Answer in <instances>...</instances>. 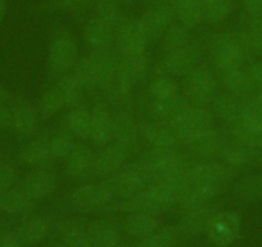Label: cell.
<instances>
[{
    "label": "cell",
    "mask_w": 262,
    "mask_h": 247,
    "mask_svg": "<svg viewBox=\"0 0 262 247\" xmlns=\"http://www.w3.org/2000/svg\"><path fill=\"white\" fill-rule=\"evenodd\" d=\"M179 238L176 227H165L140 239L139 247H172Z\"/></svg>",
    "instance_id": "b9f144b4"
},
{
    "label": "cell",
    "mask_w": 262,
    "mask_h": 247,
    "mask_svg": "<svg viewBox=\"0 0 262 247\" xmlns=\"http://www.w3.org/2000/svg\"><path fill=\"white\" fill-rule=\"evenodd\" d=\"M6 9H7L6 0H0V24H2V21H3L4 16H6Z\"/></svg>",
    "instance_id": "11a10c76"
},
{
    "label": "cell",
    "mask_w": 262,
    "mask_h": 247,
    "mask_svg": "<svg viewBox=\"0 0 262 247\" xmlns=\"http://www.w3.org/2000/svg\"><path fill=\"white\" fill-rule=\"evenodd\" d=\"M176 17L186 29H194L203 21V6L201 0H173Z\"/></svg>",
    "instance_id": "f1b7e54d"
},
{
    "label": "cell",
    "mask_w": 262,
    "mask_h": 247,
    "mask_svg": "<svg viewBox=\"0 0 262 247\" xmlns=\"http://www.w3.org/2000/svg\"><path fill=\"white\" fill-rule=\"evenodd\" d=\"M88 233L98 247H118L120 234L115 225L107 221H94L88 228Z\"/></svg>",
    "instance_id": "836d02e7"
},
{
    "label": "cell",
    "mask_w": 262,
    "mask_h": 247,
    "mask_svg": "<svg viewBox=\"0 0 262 247\" xmlns=\"http://www.w3.org/2000/svg\"><path fill=\"white\" fill-rule=\"evenodd\" d=\"M241 216L234 211L212 213L205 227V233L216 247H228L241 236Z\"/></svg>",
    "instance_id": "5b68a950"
},
{
    "label": "cell",
    "mask_w": 262,
    "mask_h": 247,
    "mask_svg": "<svg viewBox=\"0 0 262 247\" xmlns=\"http://www.w3.org/2000/svg\"><path fill=\"white\" fill-rule=\"evenodd\" d=\"M94 155L85 145H75L74 150L66 158V174L72 179H84L93 174Z\"/></svg>",
    "instance_id": "2e32d148"
},
{
    "label": "cell",
    "mask_w": 262,
    "mask_h": 247,
    "mask_svg": "<svg viewBox=\"0 0 262 247\" xmlns=\"http://www.w3.org/2000/svg\"><path fill=\"white\" fill-rule=\"evenodd\" d=\"M239 169L229 166L224 162H215L211 160H203L202 162L190 166L189 170V184L213 183L224 186L230 180Z\"/></svg>",
    "instance_id": "8fae6325"
},
{
    "label": "cell",
    "mask_w": 262,
    "mask_h": 247,
    "mask_svg": "<svg viewBox=\"0 0 262 247\" xmlns=\"http://www.w3.org/2000/svg\"><path fill=\"white\" fill-rule=\"evenodd\" d=\"M63 107H64V100H63L62 94H60L57 85L48 89L40 100V112L44 118L55 115Z\"/></svg>",
    "instance_id": "ee69618b"
},
{
    "label": "cell",
    "mask_w": 262,
    "mask_h": 247,
    "mask_svg": "<svg viewBox=\"0 0 262 247\" xmlns=\"http://www.w3.org/2000/svg\"><path fill=\"white\" fill-rule=\"evenodd\" d=\"M118 2H121L122 4H131V3H133V0H118Z\"/></svg>",
    "instance_id": "680465c9"
},
{
    "label": "cell",
    "mask_w": 262,
    "mask_h": 247,
    "mask_svg": "<svg viewBox=\"0 0 262 247\" xmlns=\"http://www.w3.org/2000/svg\"><path fill=\"white\" fill-rule=\"evenodd\" d=\"M139 162L152 175L155 181L161 179H188L190 163L176 148H150Z\"/></svg>",
    "instance_id": "6da1fadb"
},
{
    "label": "cell",
    "mask_w": 262,
    "mask_h": 247,
    "mask_svg": "<svg viewBox=\"0 0 262 247\" xmlns=\"http://www.w3.org/2000/svg\"><path fill=\"white\" fill-rule=\"evenodd\" d=\"M84 40L93 50H108L115 40V31L110 25L94 17L85 26Z\"/></svg>",
    "instance_id": "44dd1931"
},
{
    "label": "cell",
    "mask_w": 262,
    "mask_h": 247,
    "mask_svg": "<svg viewBox=\"0 0 262 247\" xmlns=\"http://www.w3.org/2000/svg\"><path fill=\"white\" fill-rule=\"evenodd\" d=\"M79 60V49L71 34L58 32L52 40L48 53V69L54 76H63L74 69Z\"/></svg>",
    "instance_id": "3957f363"
},
{
    "label": "cell",
    "mask_w": 262,
    "mask_h": 247,
    "mask_svg": "<svg viewBox=\"0 0 262 247\" xmlns=\"http://www.w3.org/2000/svg\"><path fill=\"white\" fill-rule=\"evenodd\" d=\"M48 233V224L45 220L39 218L30 219L26 223L22 224L16 234L17 239L25 246H34L41 242Z\"/></svg>",
    "instance_id": "1f68e13d"
},
{
    "label": "cell",
    "mask_w": 262,
    "mask_h": 247,
    "mask_svg": "<svg viewBox=\"0 0 262 247\" xmlns=\"http://www.w3.org/2000/svg\"><path fill=\"white\" fill-rule=\"evenodd\" d=\"M173 17H176L173 0H158L152 8L148 9L139 19V24L148 42L162 37L166 30L171 26Z\"/></svg>",
    "instance_id": "9c48e42d"
},
{
    "label": "cell",
    "mask_w": 262,
    "mask_h": 247,
    "mask_svg": "<svg viewBox=\"0 0 262 247\" xmlns=\"http://www.w3.org/2000/svg\"><path fill=\"white\" fill-rule=\"evenodd\" d=\"M88 3V0H60L59 6L67 9H77L84 7Z\"/></svg>",
    "instance_id": "db71d44e"
},
{
    "label": "cell",
    "mask_w": 262,
    "mask_h": 247,
    "mask_svg": "<svg viewBox=\"0 0 262 247\" xmlns=\"http://www.w3.org/2000/svg\"><path fill=\"white\" fill-rule=\"evenodd\" d=\"M162 50L165 53L173 52L189 44L190 32L183 25H171L162 35Z\"/></svg>",
    "instance_id": "ab89813d"
},
{
    "label": "cell",
    "mask_w": 262,
    "mask_h": 247,
    "mask_svg": "<svg viewBox=\"0 0 262 247\" xmlns=\"http://www.w3.org/2000/svg\"><path fill=\"white\" fill-rule=\"evenodd\" d=\"M67 125L75 137L82 140L88 139L90 138L92 129V112L86 108L77 106L67 116Z\"/></svg>",
    "instance_id": "e575fe53"
},
{
    "label": "cell",
    "mask_w": 262,
    "mask_h": 247,
    "mask_svg": "<svg viewBox=\"0 0 262 247\" xmlns=\"http://www.w3.org/2000/svg\"><path fill=\"white\" fill-rule=\"evenodd\" d=\"M201 58V49L196 44L189 43L185 47L173 52L166 53L162 60V70L172 76L185 77L194 67L198 66Z\"/></svg>",
    "instance_id": "7c38bea8"
},
{
    "label": "cell",
    "mask_w": 262,
    "mask_h": 247,
    "mask_svg": "<svg viewBox=\"0 0 262 247\" xmlns=\"http://www.w3.org/2000/svg\"><path fill=\"white\" fill-rule=\"evenodd\" d=\"M113 31H115V40L120 54L127 57L145 54L148 40L143 32L139 19L131 21L122 17Z\"/></svg>",
    "instance_id": "30bf717a"
},
{
    "label": "cell",
    "mask_w": 262,
    "mask_h": 247,
    "mask_svg": "<svg viewBox=\"0 0 262 247\" xmlns=\"http://www.w3.org/2000/svg\"><path fill=\"white\" fill-rule=\"evenodd\" d=\"M201 2H202V4H205L207 3V2H211V0H201Z\"/></svg>",
    "instance_id": "91938a15"
},
{
    "label": "cell",
    "mask_w": 262,
    "mask_h": 247,
    "mask_svg": "<svg viewBox=\"0 0 262 247\" xmlns=\"http://www.w3.org/2000/svg\"><path fill=\"white\" fill-rule=\"evenodd\" d=\"M211 214H212V211L206 205L186 209L185 215L181 218L179 225H176L179 236L191 237L205 231V227Z\"/></svg>",
    "instance_id": "d4e9b609"
},
{
    "label": "cell",
    "mask_w": 262,
    "mask_h": 247,
    "mask_svg": "<svg viewBox=\"0 0 262 247\" xmlns=\"http://www.w3.org/2000/svg\"><path fill=\"white\" fill-rule=\"evenodd\" d=\"M215 113L230 127L242 120V100L239 97L225 93L213 98Z\"/></svg>",
    "instance_id": "484cf974"
},
{
    "label": "cell",
    "mask_w": 262,
    "mask_h": 247,
    "mask_svg": "<svg viewBox=\"0 0 262 247\" xmlns=\"http://www.w3.org/2000/svg\"><path fill=\"white\" fill-rule=\"evenodd\" d=\"M113 209L118 211H123V213L150 214V215H157V214L166 211V209L150 193L149 188L133 196V197L123 198L121 202L116 203Z\"/></svg>",
    "instance_id": "e0dca14e"
},
{
    "label": "cell",
    "mask_w": 262,
    "mask_h": 247,
    "mask_svg": "<svg viewBox=\"0 0 262 247\" xmlns=\"http://www.w3.org/2000/svg\"><path fill=\"white\" fill-rule=\"evenodd\" d=\"M247 14H262V0H243Z\"/></svg>",
    "instance_id": "816d5d0a"
},
{
    "label": "cell",
    "mask_w": 262,
    "mask_h": 247,
    "mask_svg": "<svg viewBox=\"0 0 262 247\" xmlns=\"http://www.w3.org/2000/svg\"><path fill=\"white\" fill-rule=\"evenodd\" d=\"M247 72H248L249 77L253 81L254 87L258 88V89L262 88V60L252 64L247 70Z\"/></svg>",
    "instance_id": "681fc988"
},
{
    "label": "cell",
    "mask_w": 262,
    "mask_h": 247,
    "mask_svg": "<svg viewBox=\"0 0 262 247\" xmlns=\"http://www.w3.org/2000/svg\"><path fill=\"white\" fill-rule=\"evenodd\" d=\"M90 58L94 65L95 74H97L98 88L110 89L115 83L116 71H117V59L115 54L108 50H93Z\"/></svg>",
    "instance_id": "ac0fdd59"
},
{
    "label": "cell",
    "mask_w": 262,
    "mask_h": 247,
    "mask_svg": "<svg viewBox=\"0 0 262 247\" xmlns=\"http://www.w3.org/2000/svg\"><path fill=\"white\" fill-rule=\"evenodd\" d=\"M16 180V170L8 163L0 165V196L11 190Z\"/></svg>",
    "instance_id": "c3c4849f"
},
{
    "label": "cell",
    "mask_w": 262,
    "mask_h": 247,
    "mask_svg": "<svg viewBox=\"0 0 262 247\" xmlns=\"http://www.w3.org/2000/svg\"><path fill=\"white\" fill-rule=\"evenodd\" d=\"M110 180L115 190V195L122 200L143 192L155 183V179L139 161L128 166L123 165L117 173L111 176Z\"/></svg>",
    "instance_id": "277c9868"
},
{
    "label": "cell",
    "mask_w": 262,
    "mask_h": 247,
    "mask_svg": "<svg viewBox=\"0 0 262 247\" xmlns=\"http://www.w3.org/2000/svg\"><path fill=\"white\" fill-rule=\"evenodd\" d=\"M6 98H7V94H6V92H4V89L2 87H0V103H3L4 100H6Z\"/></svg>",
    "instance_id": "9f6ffc18"
},
{
    "label": "cell",
    "mask_w": 262,
    "mask_h": 247,
    "mask_svg": "<svg viewBox=\"0 0 262 247\" xmlns=\"http://www.w3.org/2000/svg\"><path fill=\"white\" fill-rule=\"evenodd\" d=\"M139 133L152 148H176L178 138L170 127L161 122H143Z\"/></svg>",
    "instance_id": "7402d4cb"
},
{
    "label": "cell",
    "mask_w": 262,
    "mask_h": 247,
    "mask_svg": "<svg viewBox=\"0 0 262 247\" xmlns=\"http://www.w3.org/2000/svg\"><path fill=\"white\" fill-rule=\"evenodd\" d=\"M55 247H67V246H64V244H60V246H55Z\"/></svg>",
    "instance_id": "94428289"
},
{
    "label": "cell",
    "mask_w": 262,
    "mask_h": 247,
    "mask_svg": "<svg viewBox=\"0 0 262 247\" xmlns=\"http://www.w3.org/2000/svg\"><path fill=\"white\" fill-rule=\"evenodd\" d=\"M219 156L226 165L233 166L235 169H241L242 166L247 165L251 161H253L254 158L262 156V150L247 147L246 145H242L238 140L231 138L230 140H224Z\"/></svg>",
    "instance_id": "9a60e30c"
},
{
    "label": "cell",
    "mask_w": 262,
    "mask_h": 247,
    "mask_svg": "<svg viewBox=\"0 0 262 247\" xmlns=\"http://www.w3.org/2000/svg\"><path fill=\"white\" fill-rule=\"evenodd\" d=\"M210 49L219 71L242 69L249 49L244 32L239 34H219L211 37Z\"/></svg>",
    "instance_id": "7a4b0ae2"
},
{
    "label": "cell",
    "mask_w": 262,
    "mask_h": 247,
    "mask_svg": "<svg viewBox=\"0 0 262 247\" xmlns=\"http://www.w3.org/2000/svg\"><path fill=\"white\" fill-rule=\"evenodd\" d=\"M254 97H256V99L258 100V102L262 105V88H259L258 92H257L256 94H254Z\"/></svg>",
    "instance_id": "6f0895ef"
},
{
    "label": "cell",
    "mask_w": 262,
    "mask_h": 247,
    "mask_svg": "<svg viewBox=\"0 0 262 247\" xmlns=\"http://www.w3.org/2000/svg\"><path fill=\"white\" fill-rule=\"evenodd\" d=\"M113 117V139L115 142L126 146L128 150L137 146L139 137V127L135 123L134 118L126 112H118Z\"/></svg>",
    "instance_id": "cb8c5ba5"
},
{
    "label": "cell",
    "mask_w": 262,
    "mask_h": 247,
    "mask_svg": "<svg viewBox=\"0 0 262 247\" xmlns=\"http://www.w3.org/2000/svg\"><path fill=\"white\" fill-rule=\"evenodd\" d=\"M126 247H133V246H126Z\"/></svg>",
    "instance_id": "6125c7cd"
},
{
    "label": "cell",
    "mask_w": 262,
    "mask_h": 247,
    "mask_svg": "<svg viewBox=\"0 0 262 247\" xmlns=\"http://www.w3.org/2000/svg\"><path fill=\"white\" fill-rule=\"evenodd\" d=\"M190 105L191 103L186 99V97L180 94L170 99L155 100L152 106V116L157 122L165 123L171 128Z\"/></svg>",
    "instance_id": "d6986e66"
},
{
    "label": "cell",
    "mask_w": 262,
    "mask_h": 247,
    "mask_svg": "<svg viewBox=\"0 0 262 247\" xmlns=\"http://www.w3.org/2000/svg\"><path fill=\"white\" fill-rule=\"evenodd\" d=\"M55 186H57V178L54 173L45 169H39L36 171H32L24 179L21 190L32 201H35L42 200L52 195L53 191L55 190Z\"/></svg>",
    "instance_id": "5bb4252c"
},
{
    "label": "cell",
    "mask_w": 262,
    "mask_h": 247,
    "mask_svg": "<svg viewBox=\"0 0 262 247\" xmlns=\"http://www.w3.org/2000/svg\"><path fill=\"white\" fill-rule=\"evenodd\" d=\"M62 241L67 247H98L88 231L77 227H67L62 233Z\"/></svg>",
    "instance_id": "f6af8a7d"
},
{
    "label": "cell",
    "mask_w": 262,
    "mask_h": 247,
    "mask_svg": "<svg viewBox=\"0 0 262 247\" xmlns=\"http://www.w3.org/2000/svg\"><path fill=\"white\" fill-rule=\"evenodd\" d=\"M224 138L219 134L215 128L205 130L201 133L198 137L194 138L190 143H188L189 150L193 152V155L198 156L202 160H211L215 156H219L220 148L224 143Z\"/></svg>",
    "instance_id": "603a6c76"
},
{
    "label": "cell",
    "mask_w": 262,
    "mask_h": 247,
    "mask_svg": "<svg viewBox=\"0 0 262 247\" xmlns=\"http://www.w3.org/2000/svg\"><path fill=\"white\" fill-rule=\"evenodd\" d=\"M57 88L59 89L60 94H62L63 100H64V106L77 107L80 105L85 89L77 81V79L74 76L72 72H69V74L60 76Z\"/></svg>",
    "instance_id": "74e56055"
},
{
    "label": "cell",
    "mask_w": 262,
    "mask_h": 247,
    "mask_svg": "<svg viewBox=\"0 0 262 247\" xmlns=\"http://www.w3.org/2000/svg\"><path fill=\"white\" fill-rule=\"evenodd\" d=\"M115 190L110 179L99 184H82L70 196V205L74 210L92 211L108 205L115 198Z\"/></svg>",
    "instance_id": "52a82bcc"
},
{
    "label": "cell",
    "mask_w": 262,
    "mask_h": 247,
    "mask_svg": "<svg viewBox=\"0 0 262 247\" xmlns=\"http://www.w3.org/2000/svg\"><path fill=\"white\" fill-rule=\"evenodd\" d=\"M95 17L110 25L112 29H115L122 18L117 4L113 0H99L95 7Z\"/></svg>",
    "instance_id": "7dc6e473"
},
{
    "label": "cell",
    "mask_w": 262,
    "mask_h": 247,
    "mask_svg": "<svg viewBox=\"0 0 262 247\" xmlns=\"http://www.w3.org/2000/svg\"><path fill=\"white\" fill-rule=\"evenodd\" d=\"M0 247H26L17 239L16 234H4L0 238Z\"/></svg>",
    "instance_id": "f5cc1de1"
},
{
    "label": "cell",
    "mask_w": 262,
    "mask_h": 247,
    "mask_svg": "<svg viewBox=\"0 0 262 247\" xmlns=\"http://www.w3.org/2000/svg\"><path fill=\"white\" fill-rule=\"evenodd\" d=\"M32 209V200L22 190H8L0 196V211L24 214Z\"/></svg>",
    "instance_id": "d6a6232c"
},
{
    "label": "cell",
    "mask_w": 262,
    "mask_h": 247,
    "mask_svg": "<svg viewBox=\"0 0 262 247\" xmlns=\"http://www.w3.org/2000/svg\"><path fill=\"white\" fill-rule=\"evenodd\" d=\"M12 129L21 135L31 134L37 125V115L29 105H19L12 111Z\"/></svg>",
    "instance_id": "d590c367"
},
{
    "label": "cell",
    "mask_w": 262,
    "mask_h": 247,
    "mask_svg": "<svg viewBox=\"0 0 262 247\" xmlns=\"http://www.w3.org/2000/svg\"><path fill=\"white\" fill-rule=\"evenodd\" d=\"M202 6L203 19L210 25L220 24L234 11L233 0H211Z\"/></svg>",
    "instance_id": "f35d334b"
},
{
    "label": "cell",
    "mask_w": 262,
    "mask_h": 247,
    "mask_svg": "<svg viewBox=\"0 0 262 247\" xmlns=\"http://www.w3.org/2000/svg\"><path fill=\"white\" fill-rule=\"evenodd\" d=\"M90 138L98 146H107L113 140V117L103 106H94L92 111Z\"/></svg>",
    "instance_id": "ffe728a7"
},
{
    "label": "cell",
    "mask_w": 262,
    "mask_h": 247,
    "mask_svg": "<svg viewBox=\"0 0 262 247\" xmlns=\"http://www.w3.org/2000/svg\"><path fill=\"white\" fill-rule=\"evenodd\" d=\"M72 74L85 90H93L98 88L97 74H95L94 65H93L89 54L77 60L76 65L74 66Z\"/></svg>",
    "instance_id": "60d3db41"
},
{
    "label": "cell",
    "mask_w": 262,
    "mask_h": 247,
    "mask_svg": "<svg viewBox=\"0 0 262 247\" xmlns=\"http://www.w3.org/2000/svg\"><path fill=\"white\" fill-rule=\"evenodd\" d=\"M128 155H130V150L121 143L113 142L107 145L104 150L94 156L93 174L98 176L113 175L125 165Z\"/></svg>",
    "instance_id": "4fadbf2b"
},
{
    "label": "cell",
    "mask_w": 262,
    "mask_h": 247,
    "mask_svg": "<svg viewBox=\"0 0 262 247\" xmlns=\"http://www.w3.org/2000/svg\"><path fill=\"white\" fill-rule=\"evenodd\" d=\"M126 233L135 238H144L158 229V221L156 215L150 214H133L123 224Z\"/></svg>",
    "instance_id": "f546056e"
},
{
    "label": "cell",
    "mask_w": 262,
    "mask_h": 247,
    "mask_svg": "<svg viewBox=\"0 0 262 247\" xmlns=\"http://www.w3.org/2000/svg\"><path fill=\"white\" fill-rule=\"evenodd\" d=\"M21 161L29 166H44L53 158L50 152L49 139L47 137H39L22 150Z\"/></svg>",
    "instance_id": "83f0119b"
},
{
    "label": "cell",
    "mask_w": 262,
    "mask_h": 247,
    "mask_svg": "<svg viewBox=\"0 0 262 247\" xmlns=\"http://www.w3.org/2000/svg\"><path fill=\"white\" fill-rule=\"evenodd\" d=\"M49 146L53 158L66 160L75 147L74 138H72V135L70 133H55L49 139Z\"/></svg>",
    "instance_id": "7bdbcfd3"
},
{
    "label": "cell",
    "mask_w": 262,
    "mask_h": 247,
    "mask_svg": "<svg viewBox=\"0 0 262 247\" xmlns=\"http://www.w3.org/2000/svg\"><path fill=\"white\" fill-rule=\"evenodd\" d=\"M230 134L233 139L246 145L247 147L262 150V127L256 123L241 121L231 127Z\"/></svg>",
    "instance_id": "4dcf8cb0"
},
{
    "label": "cell",
    "mask_w": 262,
    "mask_h": 247,
    "mask_svg": "<svg viewBox=\"0 0 262 247\" xmlns=\"http://www.w3.org/2000/svg\"><path fill=\"white\" fill-rule=\"evenodd\" d=\"M12 121H13L12 111L4 107L3 103H0V128L9 129V128H12Z\"/></svg>",
    "instance_id": "f907efd6"
},
{
    "label": "cell",
    "mask_w": 262,
    "mask_h": 247,
    "mask_svg": "<svg viewBox=\"0 0 262 247\" xmlns=\"http://www.w3.org/2000/svg\"><path fill=\"white\" fill-rule=\"evenodd\" d=\"M223 85L228 90V93L239 98L253 94V90L256 88L248 72L243 71L242 69L223 72Z\"/></svg>",
    "instance_id": "4316f807"
},
{
    "label": "cell",
    "mask_w": 262,
    "mask_h": 247,
    "mask_svg": "<svg viewBox=\"0 0 262 247\" xmlns=\"http://www.w3.org/2000/svg\"><path fill=\"white\" fill-rule=\"evenodd\" d=\"M212 113L206 107L190 105L181 113L171 129L175 133L178 142L188 145L201 133L212 128Z\"/></svg>",
    "instance_id": "8992f818"
},
{
    "label": "cell",
    "mask_w": 262,
    "mask_h": 247,
    "mask_svg": "<svg viewBox=\"0 0 262 247\" xmlns=\"http://www.w3.org/2000/svg\"><path fill=\"white\" fill-rule=\"evenodd\" d=\"M186 99L194 106H203L212 102L215 97L216 80L207 66L194 67L185 76Z\"/></svg>",
    "instance_id": "ba28073f"
},
{
    "label": "cell",
    "mask_w": 262,
    "mask_h": 247,
    "mask_svg": "<svg viewBox=\"0 0 262 247\" xmlns=\"http://www.w3.org/2000/svg\"><path fill=\"white\" fill-rule=\"evenodd\" d=\"M236 197L246 202L262 200V174H253L242 178L234 188Z\"/></svg>",
    "instance_id": "8d00e7d4"
},
{
    "label": "cell",
    "mask_w": 262,
    "mask_h": 247,
    "mask_svg": "<svg viewBox=\"0 0 262 247\" xmlns=\"http://www.w3.org/2000/svg\"><path fill=\"white\" fill-rule=\"evenodd\" d=\"M149 93L156 100H165L180 94L179 93V87L176 83H173L167 77H157L153 80L149 85Z\"/></svg>",
    "instance_id": "bcb514c9"
}]
</instances>
